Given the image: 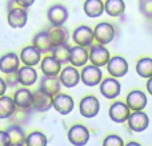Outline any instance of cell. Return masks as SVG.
Listing matches in <instances>:
<instances>
[{
	"label": "cell",
	"mask_w": 152,
	"mask_h": 146,
	"mask_svg": "<svg viewBox=\"0 0 152 146\" xmlns=\"http://www.w3.org/2000/svg\"><path fill=\"white\" fill-rule=\"evenodd\" d=\"M94 35H95V41L99 44L107 45L110 43H112V40L116 36L115 27L108 21H102V23L96 24V27L94 28Z\"/></svg>",
	"instance_id": "1"
},
{
	"label": "cell",
	"mask_w": 152,
	"mask_h": 146,
	"mask_svg": "<svg viewBox=\"0 0 152 146\" xmlns=\"http://www.w3.org/2000/svg\"><path fill=\"white\" fill-rule=\"evenodd\" d=\"M103 80V72L100 66L89 64V65H84L80 72V81L86 86H96Z\"/></svg>",
	"instance_id": "2"
},
{
	"label": "cell",
	"mask_w": 152,
	"mask_h": 146,
	"mask_svg": "<svg viewBox=\"0 0 152 146\" xmlns=\"http://www.w3.org/2000/svg\"><path fill=\"white\" fill-rule=\"evenodd\" d=\"M100 112V102L97 97L92 96H86L80 100L79 102V113L83 116L84 118H94L99 114Z\"/></svg>",
	"instance_id": "3"
},
{
	"label": "cell",
	"mask_w": 152,
	"mask_h": 146,
	"mask_svg": "<svg viewBox=\"0 0 152 146\" xmlns=\"http://www.w3.org/2000/svg\"><path fill=\"white\" fill-rule=\"evenodd\" d=\"M88 56H89L91 64L100 66V68L107 65L108 60L111 59L110 51L105 48V45L99 44V43H97V44H92L91 47H89Z\"/></svg>",
	"instance_id": "4"
},
{
	"label": "cell",
	"mask_w": 152,
	"mask_h": 146,
	"mask_svg": "<svg viewBox=\"0 0 152 146\" xmlns=\"http://www.w3.org/2000/svg\"><path fill=\"white\" fill-rule=\"evenodd\" d=\"M27 21H28V12L27 8L23 7H12L10 8L7 15V23L11 28L13 29H20L26 27Z\"/></svg>",
	"instance_id": "5"
},
{
	"label": "cell",
	"mask_w": 152,
	"mask_h": 146,
	"mask_svg": "<svg viewBox=\"0 0 152 146\" xmlns=\"http://www.w3.org/2000/svg\"><path fill=\"white\" fill-rule=\"evenodd\" d=\"M99 90H100V93H102V96L105 97L107 100H115L116 97L120 94L121 85L118 78L111 76V77H107L100 81Z\"/></svg>",
	"instance_id": "6"
},
{
	"label": "cell",
	"mask_w": 152,
	"mask_h": 146,
	"mask_svg": "<svg viewBox=\"0 0 152 146\" xmlns=\"http://www.w3.org/2000/svg\"><path fill=\"white\" fill-rule=\"evenodd\" d=\"M89 136H91V134H89V130L87 129V126L81 125V124L72 125L71 128L68 129V133H67L68 141L75 146L86 145L87 142L89 141Z\"/></svg>",
	"instance_id": "7"
},
{
	"label": "cell",
	"mask_w": 152,
	"mask_h": 146,
	"mask_svg": "<svg viewBox=\"0 0 152 146\" xmlns=\"http://www.w3.org/2000/svg\"><path fill=\"white\" fill-rule=\"evenodd\" d=\"M72 40L76 45L89 48L95 41L94 29L88 25H79L72 33Z\"/></svg>",
	"instance_id": "8"
},
{
	"label": "cell",
	"mask_w": 152,
	"mask_h": 146,
	"mask_svg": "<svg viewBox=\"0 0 152 146\" xmlns=\"http://www.w3.org/2000/svg\"><path fill=\"white\" fill-rule=\"evenodd\" d=\"M52 108H55V110L61 116H67L74 110L75 108V101L69 94L60 93L53 96L52 100Z\"/></svg>",
	"instance_id": "9"
},
{
	"label": "cell",
	"mask_w": 152,
	"mask_h": 146,
	"mask_svg": "<svg viewBox=\"0 0 152 146\" xmlns=\"http://www.w3.org/2000/svg\"><path fill=\"white\" fill-rule=\"evenodd\" d=\"M127 124H128V128L131 129L135 133H142L150 125V118L145 114L143 110H134V112L129 114L128 120H127Z\"/></svg>",
	"instance_id": "10"
},
{
	"label": "cell",
	"mask_w": 152,
	"mask_h": 146,
	"mask_svg": "<svg viewBox=\"0 0 152 146\" xmlns=\"http://www.w3.org/2000/svg\"><path fill=\"white\" fill-rule=\"evenodd\" d=\"M47 19L51 25H64L68 20V9L63 4H52L47 9Z\"/></svg>",
	"instance_id": "11"
},
{
	"label": "cell",
	"mask_w": 152,
	"mask_h": 146,
	"mask_svg": "<svg viewBox=\"0 0 152 146\" xmlns=\"http://www.w3.org/2000/svg\"><path fill=\"white\" fill-rule=\"evenodd\" d=\"M129 114H131V109L128 108V105L126 102H121V101L113 102L110 106V110H108V116H110L111 121H113L116 124L127 122Z\"/></svg>",
	"instance_id": "12"
},
{
	"label": "cell",
	"mask_w": 152,
	"mask_h": 146,
	"mask_svg": "<svg viewBox=\"0 0 152 146\" xmlns=\"http://www.w3.org/2000/svg\"><path fill=\"white\" fill-rule=\"evenodd\" d=\"M105 66H107V71L110 73V76L116 77V78L124 77L127 74V72H128V63L121 56H113V57H111Z\"/></svg>",
	"instance_id": "13"
},
{
	"label": "cell",
	"mask_w": 152,
	"mask_h": 146,
	"mask_svg": "<svg viewBox=\"0 0 152 146\" xmlns=\"http://www.w3.org/2000/svg\"><path fill=\"white\" fill-rule=\"evenodd\" d=\"M59 78H60L61 85L71 89L75 88L80 82V72L74 65H67L64 68H61L60 73H59Z\"/></svg>",
	"instance_id": "14"
},
{
	"label": "cell",
	"mask_w": 152,
	"mask_h": 146,
	"mask_svg": "<svg viewBox=\"0 0 152 146\" xmlns=\"http://www.w3.org/2000/svg\"><path fill=\"white\" fill-rule=\"evenodd\" d=\"M13 101H15L16 108L21 110H28L32 106V100H34V92L28 89V86H23V88L18 89L13 93Z\"/></svg>",
	"instance_id": "15"
},
{
	"label": "cell",
	"mask_w": 152,
	"mask_h": 146,
	"mask_svg": "<svg viewBox=\"0 0 152 146\" xmlns=\"http://www.w3.org/2000/svg\"><path fill=\"white\" fill-rule=\"evenodd\" d=\"M61 82L59 76H45L43 74V77L40 78V85H39V90L44 92V93L50 94V96H55L60 92L61 89Z\"/></svg>",
	"instance_id": "16"
},
{
	"label": "cell",
	"mask_w": 152,
	"mask_h": 146,
	"mask_svg": "<svg viewBox=\"0 0 152 146\" xmlns=\"http://www.w3.org/2000/svg\"><path fill=\"white\" fill-rule=\"evenodd\" d=\"M20 56L16 55L15 52L5 53L0 57V72H3L4 74L18 72V69L20 68Z\"/></svg>",
	"instance_id": "17"
},
{
	"label": "cell",
	"mask_w": 152,
	"mask_h": 146,
	"mask_svg": "<svg viewBox=\"0 0 152 146\" xmlns=\"http://www.w3.org/2000/svg\"><path fill=\"white\" fill-rule=\"evenodd\" d=\"M52 100L53 97L50 94L44 93L42 90H37L34 93V100H32V106L31 109L35 112L39 113H44L52 108Z\"/></svg>",
	"instance_id": "18"
},
{
	"label": "cell",
	"mask_w": 152,
	"mask_h": 146,
	"mask_svg": "<svg viewBox=\"0 0 152 146\" xmlns=\"http://www.w3.org/2000/svg\"><path fill=\"white\" fill-rule=\"evenodd\" d=\"M19 56H20V61L24 65L35 66L37 64H40V61H42V52L34 44L24 47Z\"/></svg>",
	"instance_id": "19"
},
{
	"label": "cell",
	"mask_w": 152,
	"mask_h": 146,
	"mask_svg": "<svg viewBox=\"0 0 152 146\" xmlns=\"http://www.w3.org/2000/svg\"><path fill=\"white\" fill-rule=\"evenodd\" d=\"M147 102H148V98L145 96V93L139 90V89L131 90L126 98V104L128 105V108L132 112L134 110H143L147 106Z\"/></svg>",
	"instance_id": "20"
},
{
	"label": "cell",
	"mask_w": 152,
	"mask_h": 146,
	"mask_svg": "<svg viewBox=\"0 0 152 146\" xmlns=\"http://www.w3.org/2000/svg\"><path fill=\"white\" fill-rule=\"evenodd\" d=\"M40 69L45 76H59L61 71V63L52 55L44 56L40 61Z\"/></svg>",
	"instance_id": "21"
},
{
	"label": "cell",
	"mask_w": 152,
	"mask_h": 146,
	"mask_svg": "<svg viewBox=\"0 0 152 146\" xmlns=\"http://www.w3.org/2000/svg\"><path fill=\"white\" fill-rule=\"evenodd\" d=\"M18 80L21 86H32L37 81V72L35 66L23 65L18 69Z\"/></svg>",
	"instance_id": "22"
},
{
	"label": "cell",
	"mask_w": 152,
	"mask_h": 146,
	"mask_svg": "<svg viewBox=\"0 0 152 146\" xmlns=\"http://www.w3.org/2000/svg\"><path fill=\"white\" fill-rule=\"evenodd\" d=\"M88 61H89V56L86 47L76 44L75 47H71V55H69V64L71 65L76 66V68H80V66L86 65Z\"/></svg>",
	"instance_id": "23"
},
{
	"label": "cell",
	"mask_w": 152,
	"mask_h": 146,
	"mask_svg": "<svg viewBox=\"0 0 152 146\" xmlns=\"http://www.w3.org/2000/svg\"><path fill=\"white\" fill-rule=\"evenodd\" d=\"M48 31V35H50L51 43H52V47L59 44H64V43H68V37L69 33L63 25H52Z\"/></svg>",
	"instance_id": "24"
},
{
	"label": "cell",
	"mask_w": 152,
	"mask_h": 146,
	"mask_svg": "<svg viewBox=\"0 0 152 146\" xmlns=\"http://www.w3.org/2000/svg\"><path fill=\"white\" fill-rule=\"evenodd\" d=\"M32 44L37 48L42 53H48L52 49V43H51L48 31H40L32 37Z\"/></svg>",
	"instance_id": "25"
},
{
	"label": "cell",
	"mask_w": 152,
	"mask_h": 146,
	"mask_svg": "<svg viewBox=\"0 0 152 146\" xmlns=\"http://www.w3.org/2000/svg\"><path fill=\"white\" fill-rule=\"evenodd\" d=\"M84 13L91 19H96L104 13V3L103 0H86L83 5Z\"/></svg>",
	"instance_id": "26"
},
{
	"label": "cell",
	"mask_w": 152,
	"mask_h": 146,
	"mask_svg": "<svg viewBox=\"0 0 152 146\" xmlns=\"http://www.w3.org/2000/svg\"><path fill=\"white\" fill-rule=\"evenodd\" d=\"M16 112V105L12 97L10 96H0V120L11 118Z\"/></svg>",
	"instance_id": "27"
},
{
	"label": "cell",
	"mask_w": 152,
	"mask_h": 146,
	"mask_svg": "<svg viewBox=\"0 0 152 146\" xmlns=\"http://www.w3.org/2000/svg\"><path fill=\"white\" fill-rule=\"evenodd\" d=\"M126 11V3L124 0H105L104 12L111 17H120Z\"/></svg>",
	"instance_id": "28"
},
{
	"label": "cell",
	"mask_w": 152,
	"mask_h": 146,
	"mask_svg": "<svg viewBox=\"0 0 152 146\" xmlns=\"http://www.w3.org/2000/svg\"><path fill=\"white\" fill-rule=\"evenodd\" d=\"M7 133L10 136L11 145H26L27 134L21 126L19 125H10L7 128Z\"/></svg>",
	"instance_id": "29"
},
{
	"label": "cell",
	"mask_w": 152,
	"mask_h": 146,
	"mask_svg": "<svg viewBox=\"0 0 152 146\" xmlns=\"http://www.w3.org/2000/svg\"><path fill=\"white\" fill-rule=\"evenodd\" d=\"M51 55L55 56L61 64L69 63V55H71V47L68 45V43H64V44H59L52 47L51 49Z\"/></svg>",
	"instance_id": "30"
},
{
	"label": "cell",
	"mask_w": 152,
	"mask_h": 146,
	"mask_svg": "<svg viewBox=\"0 0 152 146\" xmlns=\"http://www.w3.org/2000/svg\"><path fill=\"white\" fill-rule=\"evenodd\" d=\"M136 73L143 78L152 77V59L142 57L136 63Z\"/></svg>",
	"instance_id": "31"
},
{
	"label": "cell",
	"mask_w": 152,
	"mask_h": 146,
	"mask_svg": "<svg viewBox=\"0 0 152 146\" xmlns=\"http://www.w3.org/2000/svg\"><path fill=\"white\" fill-rule=\"evenodd\" d=\"M48 142L47 137L42 132H31L26 138V145L27 146H45Z\"/></svg>",
	"instance_id": "32"
},
{
	"label": "cell",
	"mask_w": 152,
	"mask_h": 146,
	"mask_svg": "<svg viewBox=\"0 0 152 146\" xmlns=\"http://www.w3.org/2000/svg\"><path fill=\"white\" fill-rule=\"evenodd\" d=\"M139 11L145 19L152 20V0H139Z\"/></svg>",
	"instance_id": "33"
},
{
	"label": "cell",
	"mask_w": 152,
	"mask_h": 146,
	"mask_svg": "<svg viewBox=\"0 0 152 146\" xmlns=\"http://www.w3.org/2000/svg\"><path fill=\"white\" fill-rule=\"evenodd\" d=\"M124 141L116 134H110L103 139V146H123Z\"/></svg>",
	"instance_id": "34"
},
{
	"label": "cell",
	"mask_w": 152,
	"mask_h": 146,
	"mask_svg": "<svg viewBox=\"0 0 152 146\" xmlns=\"http://www.w3.org/2000/svg\"><path fill=\"white\" fill-rule=\"evenodd\" d=\"M5 82H7V86L8 88H15L16 85L19 84V80H18V73L13 72V73H7L5 74Z\"/></svg>",
	"instance_id": "35"
},
{
	"label": "cell",
	"mask_w": 152,
	"mask_h": 146,
	"mask_svg": "<svg viewBox=\"0 0 152 146\" xmlns=\"http://www.w3.org/2000/svg\"><path fill=\"white\" fill-rule=\"evenodd\" d=\"M8 145H11V139L7 130H0V146H8Z\"/></svg>",
	"instance_id": "36"
},
{
	"label": "cell",
	"mask_w": 152,
	"mask_h": 146,
	"mask_svg": "<svg viewBox=\"0 0 152 146\" xmlns=\"http://www.w3.org/2000/svg\"><path fill=\"white\" fill-rule=\"evenodd\" d=\"M13 3H15L16 5H19V7L29 8L35 3V0H13Z\"/></svg>",
	"instance_id": "37"
},
{
	"label": "cell",
	"mask_w": 152,
	"mask_h": 146,
	"mask_svg": "<svg viewBox=\"0 0 152 146\" xmlns=\"http://www.w3.org/2000/svg\"><path fill=\"white\" fill-rule=\"evenodd\" d=\"M7 82H5L4 78L0 77V96H3V94H5V90H7Z\"/></svg>",
	"instance_id": "38"
},
{
	"label": "cell",
	"mask_w": 152,
	"mask_h": 146,
	"mask_svg": "<svg viewBox=\"0 0 152 146\" xmlns=\"http://www.w3.org/2000/svg\"><path fill=\"white\" fill-rule=\"evenodd\" d=\"M145 88H147V92L152 96V77L147 78V84H145Z\"/></svg>",
	"instance_id": "39"
},
{
	"label": "cell",
	"mask_w": 152,
	"mask_h": 146,
	"mask_svg": "<svg viewBox=\"0 0 152 146\" xmlns=\"http://www.w3.org/2000/svg\"><path fill=\"white\" fill-rule=\"evenodd\" d=\"M128 146H140V144L139 142H134V141H131V142H128V144H127Z\"/></svg>",
	"instance_id": "40"
}]
</instances>
